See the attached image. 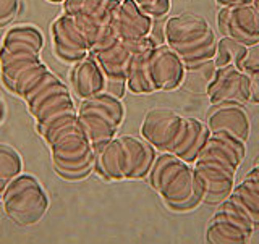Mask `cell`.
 Returning <instances> with one entry per match:
<instances>
[{"label":"cell","instance_id":"obj_1","mask_svg":"<svg viewBox=\"0 0 259 244\" xmlns=\"http://www.w3.org/2000/svg\"><path fill=\"white\" fill-rule=\"evenodd\" d=\"M156 157V148L146 139L125 134L96 148L94 168L109 181L138 180L149 175Z\"/></svg>","mask_w":259,"mask_h":244},{"label":"cell","instance_id":"obj_2","mask_svg":"<svg viewBox=\"0 0 259 244\" xmlns=\"http://www.w3.org/2000/svg\"><path fill=\"white\" fill-rule=\"evenodd\" d=\"M164 40L182 57L185 63L214 59L217 39L206 18L196 13L170 16L164 26Z\"/></svg>","mask_w":259,"mask_h":244},{"label":"cell","instance_id":"obj_3","mask_svg":"<svg viewBox=\"0 0 259 244\" xmlns=\"http://www.w3.org/2000/svg\"><path fill=\"white\" fill-rule=\"evenodd\" d=\"M148 176L151 186L170 207H185L198 199L193 167L172 152L157 156Z\"/></svg>","mask_w":259,"mask_h":244},{"label":"cell","instance_id":"obj_4","mask_svg":"<svg viewBox=\"0 0 259 244\" xmlns=\"http://www.w3.org/2000/svg\"><path fill=\"white\" fill-rule=\"evenodd\" d=\"M123 117L125 109L120 97L107 91L84 99L78 110L79 126L94 148L115 137Z\"/></svg>","mask_w":259,"mask_h":244},{"label":"cell","instance_id":"obj_5","mask_svg":"<svg viewBox=\"0 0 259 244\" xmlns=\"http://www.w3.org/2000/svg\"><path fill=\"white\" fill-rule=\"evenodd\" d=\"M57 170L68 178L86 175L96 165V148L78 125L57 136L51 144Z\"/></svg>","mask_w":259,"mask_h":244},{"label":"cell","instance_id":"obj_6","mask_svg":"<svg viewBox=\"0 0 259 244\" xmlns=\"http://www.w3.org/2000/svg\"><path fill=\"white\" fill-rule=\"evenodd\" d=\"M5 212L13 222L23 226L37 223L44 217L49 201L44 189L32 176L15 178L4 194Z\"/></svg>","mask_w":259,"mask_h":244},{"label":"cell","instance_id":"obj_7","mask_svg":"<svg viewBox=\"0 0 259 244\" xmlns=\"http://www.w3.org/2000/svg\"><path fill=\"white\" fill-rule=\"evenodd\" d=\"M254 228L251 218L230 198H227L222 207L210 218L206 236L209 242L214 244L248 242Z\"/></svg>","mask_w":259,"mask_h":244},{"label":"cell","instance_id":"obj_8","mask_svg":"<svg viewBox=\"0 0 259 244\" xmlns=\"http://www.w3.org/2000/svg\"><path fill=\"white\" fill-rule=\"evenodd\" d=\"M194 191L198 199H222L229 198L235 188L233 167L214 159H196L193 164Z\"/></svg>","mask_w":259,"mask_h":244},{"label":"cell","instance_id":"obj_9","mask_svg":"<svg viewBox=\"0 0 259 244\" xmlns=\"http://www.w3.org/2000/svg\"><path fill=\"white\" fill-rule=\"evenodd\" d=\"M186 123L182 117L170 109H152L146 113L141 123V136L160 152H170L178 141Z\"/></svg>","mask_w":259,"mask_h":244},{"label":"cell","instance_id":"obj_10","mask_svg":"<svg viewBox=\"0 0 259 244\" xmlns=\"http://www.w3.org/2000/svg\"><path fill=\"white\" fill-rule=\"evenodd\" d=\"M217 24L225 37H232L248 47L259 42V12L253 4L222 7L217 15Z\"/></svg>","mask_w":259,"mask_h":244},{"label":"cell","instance_id":"obj_11","mask_svg":"<svg viewBox=\"0 0 259 244\" xmlns=\"http://www.w3.org/2000/svg\"><path fill=\"white\" fill-rule=\"evenodd\" d=\"M212 105L221 104H246L251 97L249 75L237 65L217 68V75L206 94Z\"/></svg>","mask_w":259,"mask_h":244},{"label":"cell","instance_id":"obj_12","mask_svg":"<svg viewBox=\"0 0 259 244\" xmlns=\"http://www.w3.org/2000/svg\"><path fill=\"white\" fill-rule=\"evenodd\" d=\"M55 52L65 62H79L91 52L89 39L75 16L63 13L52 26Z\"/></svg>","mask_w":259,"mask_h":244},{"label":"cell","instance_id":"obj_13","mask_svg":"<svg viewBox=\"0 0 259 244\" xmlns=\"http://www.w3.org/2000/svg\"><path fill=\"white\" fill-rule=\"evenodd\" d=\"M149 73L156 91H175L182 86L185 62L168 44H157L149 55Z\"/></svg>","mask_w":259,"mask_h":244},{"label":"cell","instance_id":"obj_14","mask_svg":"<svg viewBox=\"0 0 259 244\" xmlns=\"http://www.w3.org/2000/svg\"><path fill=\"white\" fill-rule=\"evenodd\" d=\"M207 128L210 133H229L240 141L246 142L249 137V117L240 104L214 105V110L207 117Z\"/></svg>","mask_w":259,"mask_h":244},{"label":"cell","instance_id":"obj_15","mask_svg":"<svg viewBox=\"0 0 259 244\" xmlns=\"http://www.w3.org/2000/svg\"><path fill=\"white\" fill-rule=\"evenodd\" d=\"M115 26L121 40H138L151 36L152 18L141 10L135 0H121Z\"/></svg>","mask_w":259,"mask_h":244},{"label":"cell","instance_id":"obj_16","mask_svg":"<svg viewBox=\"0 0 259 244\" xmlns=\"http://www.w3.org/2000/svg\"><path fill=\"white\" fill-rule=\"evenodd\" d=\"M71 87L83 101L107 89V76L93 55L76 62L71 73Z\"/></svg>","mask_w":259,"mask_h":244},{"label":"cell","instance_id":"obj_17","mask_svg":"<svg viewBox=\"0 0 259 244\" xmlns=\"http://www.w3.org/2000/svg\"><path fill=\"white\" fill-rule=\"evenodd\" d=\"M97 63L101 65L102 71L107 76V81H113V83H126L130 63L133 59V52L126 47V44L121 39H117L99 48L97 52L91 54Z\"/></svg>","mask_w":259,"mask_h":244},{"label":"cell","instance_id":"obj_18","mask_svg":"<svg viewBox=\"0 0 259 244\" xmlns=\"http://www.w3.org/2000/svg\"><path fill=\"white\" fill-rule=\"evenodd\" d=\"M245 142L229 133H210L198 159H214L237 170L245 159Z\"/></svg>","mask_w":259,"mask_h":244},{"label":"cell","instance_id":"obj_19","mask_svg":"<svg viewBox=\"0 0 259 244\" xmlns=\"http://www.w3.org/2000/svg\"><path fill=\"white\" fill-rule=\"evenodd\" d=\"M210 131L207 125L196 118H186L183 131L178 137V141L174 144V148L170 149V152L174 156L183 159L185 162H188V164H194V160L199 157L201 151L204 149Z\"/></svg>","mask_w":259,"mask_h":244},{"label":"cell","instance_id":"obj_20","mask_svg":"<svg viewBox=\"0 0 259 244\" xmlns=\"http://www.w3.org/2000/svg\"><path fill=\"white\" fill-rule=\"evenodd\" d=\"M44 45L42 34L31 26L13 28L5 34L4 44L0 47V57L10 54H36L39 55Z\"/></svg>","mask_w":259,"mask_h":244},{"label":"cell","instance_id":"obj_21","mask_svg":"<svg viewBox=\"0 0 259 244\" xmlns=\"http://www.w3.org/2000/svg\"><path fill=\"white\" fill-rule=\"evenodd\" d=\"M217 75V65L214 59L185 63V75L182 81V87L191 94H207L209 86Z\"/></svg>","mask_w":259,"mask_h":244},{"label":"cell","instance_id":"obj_22","mask_svg":"<svg viewBox=\"0 0 259 244\" xmlns=\"http://www.w3.org/2000/svg\"><path fill=\"white\" fill-rule=\"evenodd\" d=\"M40 63L39 55L36 54H10L0 57V68L2 78L8 89H13L15 84L26 75V73Z\"/></svg>","mask_w":259,"mask_h":244},{"label":"cell","instance_id":"obj_23","mask_svg":"<svg viewBox=\"0 0 259 244\" xmlns=\"http://www.w3.org/2000/svg\"><path fill=\"white\" fill-rule=\"evenodd\" d=\"M152 48L135 54L132 63H130L126 86L130 91L135 94H148V92L156 91L152 84V79H151V73H149V55Z\"/></svg>","mask_w":259,"mask_h":244},{"label":"cell","instance_id":"obj_24","mask_svg":"<svg viewBox=\"0 0 259 244\" xmlns=\"http://www.w3.org/2000/svg\"><path fill=\"white\" fill-rule=\"evenodd\" d=\"M246 51H248V45L241 44L232 37L222 36L221 40H217V51L214 55V62L217 65V68L227 67V65H237L238 67Z\"/></svg>","mask_w":259,"mask_h":244},{"label":"cell","instance_id":"obj_25","mask_svg":"<svg viewBox=\"0 0 259 244\" xmlns=\"http://www.w3.org/2000/svg\"><path fill=\"white\" fill-rule=\"evenodd\" d=\"M115 0H65V13L75 16L76 20H89L101 15Z\"/></svg>","mask_w":259,"mask_h":244},{"label":"cell","instance_id":"obj_26","mask_svg":"<svg viewBox=\"0 0 259 244\" xmlns=\"http://www.w3.org/2000/svg\"><path fill=\"white\" fill-rule=\"evenodd\" d=\"M21 172V159L12 148L0 145V180L8 183Z\"/></svg>","mask_w":259,"mask_h":244},{"label":"cell","instance_id":"obj_27","mask_svg":"<svg viewBox=\"0 0 259 244\" xmlns=\"http://www.w3.org/2000/svg\"><path fill=\"white\" fill-rule=\"evenodd\" d=\"M135 2L151 18H162L170 10V0H135Z\"/></svg>","mask_w":259,"mask_h":244},{"label":"cell","instance_id":"obj_28","mask_svg":"<svg viewBox=\"0 0 259 244\" xmlns=\"http://www.w3.org/2000/svg\"><path fill=\"white\" fill-rule=\"evenodd\" d=\"M238 68L248 73V75L259 73V42L248 47V51H246L245 57L241 59Z\"/></svg>","mask_w":259,"mask_h":244},{"label":"cell","instance_id":"obj_29","mask_svg":"<svg viewBox=\"0 0 259 244\" xmlns=\"http://www.w3.org/2000/svg\"><path fill=\"white\" fill-rule=\"evenodd\" d=\"M20 10V0H0V24L15 18Z\"/></svg>","mask_w":259,"mask_h":244},{"label":"cell","instance_id":"obj_30","mask_svg":"<svg viewBox=\"0 0 259 244\" xmlns=\"http://www.w3.org/2000/svg\"><path fill=\"white\" fill-rule=\"evenodd\" d=\"M249 79H251V97H249V102L259 105V73L249 75Z\"/></svg>","mask_w":259,"mask_h":244},{"label":"cell","instance_id":"obj_31","mask_svg":"<svg viewBox=\"0 0 259 244\" xmlns=\"http://www.w3.org/2000/svg\"><path fill=\"white\" fill-rule=\"evenodd\" d=\"M221 7H237V5H248L253 4V0H217Z\"/></svg>","mask_w":259,"mask_h":244},{"label":"cell","instance_id":"obj_32","mask_svg":"<svg viewBox=\"0 0 259 244\" xmlns=\"http://www.w3.org/2000/svg\"><path fill=\"white\" fill-rule=\"evenodd\" d=\"M249 176H256V178H259V165H256L253 170H251V172L248 173Z\"/></svg>","mask_w":259,"mask_h":244},{"label":"cell","instance_id":"obj_33","mask_svg":"<svg viewBox=\"0 0 259 244\" xmlns=\"http://www.w3.org/2000/svg\"><path fill=\"white\" fill-rule=\"evenodd\" d=\"M5 181H2V180H0V196H2V192H4V188H5Z\"/></svg>","mask_w":259,"mask_h":244},{"label":"cell","instance_id":"obj_34","mask_svg":"<svg viewBox=\"0 0 259 244\" xmlns=\"http://www.w3.org/2000/svg\"><path fill=\"white\" fill-rule=\"evenodd\" d=\"M253 7H254L256 10L259 12V0H253Z\"/></svg>","mask_w":259,"mask_h":244},{"label":"cell","instance_id":"obj_35","mask_svg":"<svg viewBox=\"0 0 259 244\" xmlns=\"http://www.w3.org/2000/svg\"><path fill=\"white\" fill-rule=\"evenodd\" d=\"M2 113H4V107H2V101H0V118H2Z\"/></svg>","mask_w":259,"mask_h":244},{"label":"cell","instance_id":"obj_36","mask_svg":"<svg viewBox=\"0 0 259 244\" xmlns=\"http://www.w3.org/2000/svg\"><path fill=\"white\" fill-rule=\"evenodd\" d=\"M49 2H54V4H59V2H65V0H49Z\"/></svg>","mask_w":259,"mask_h":244}]
</instances>
